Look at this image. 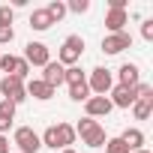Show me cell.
I'll list each match as a JSON object with an SVG mask.
<instances>
[{"mask_svg": "<svg viewBox=\"0 0 153 153\" xmlns=\"http://www.w3.org/2000/svg\"><path fill=\"white\" fill-rule=\"evenodd\" d=\"M69 99H72V102H87V99H90V87H87V81L69 87Z\"/></svg>", "mask_w": 153, "mask_h": 153, "instance_id": "obj_21", "label": "cell"}, {"mask_svg": "<svg viewBox=\"0 0 153 153\" xmlns=\"http://www.w3.org/2000/svg\"><path fill=\"white\" fill-rule=\"evenodd\" d=\"M18 63H21V57H15V54H0V69H3L6 75H15Z\"/></svg>", "mask_w": 153, "mask_h": 153, "instance_id": "obj_22", "label": "cell"}, {"mask_svg": "<svg viewBox=\"0 0 153 153\" xmlns=\"http://www.w3.org/2000/svg\"><path fill=\"white\" fill-rule=\"evenodd\" d=\"M111 108H114V105H111L108 96H90V99L84 102V111H87L84 117H93V120H96V117H108Z\"/></svg>", "mask_w": 153, "mask_h": 153, "instance_id": "obj_8", "label": "cell"}, {"mask_svg": "<svg viewBox=\"0 0 153 153\" xmlns=\"http://www.w3.org/2000/svg\"><path fill=\"white\" fill-rule=\"evenodd\" d=\"M120 141H123L129 150H141V147H144V132H141L138 126H129V129H123Z\"/></svg>", "mask_w": 153, "mask_h": 153, "instance_id": "obj_16", "label": "cell"}, {"mask_svg": "<svg viewBox=\"0 0 153 153\" xmlns=\"http://www.w3.org/2000/svg\"><path fill=\"white\" fill-rule=\"evenodd\" d=\"M138 81H141L138 63H123V66L117 69V84H120V87H135Z\"/></svg>", "mask_w": 153, "mask_h": 153, "instance_id": "obj_11", "label": "cell"}, {"mask_svg": "<svg viewBox=\"0 0 153 153\" xmlns=\"http://www.w3.org/2000/svg\"><path fill=\"white\" fill-rule=\"evenodd\" d=\"M15 108H18V105H12L9 99H3V102H0V135H6V132L12 129V120H15Z\"/></svg>", "mask_w": 153, "mask_h": 153, "instance_id": "obj_15", "label": "cell"}, {"mask_svg": "<svg viewBox=\"0 0 153 153\" xmlns=\"http://www.w3.org/2000/svg\"><path fill=\"white\" fill-rule=\"evenodd\" d=\"M54 135H57V147L60 150H66V147H72L75 144V129H72V123H54Z\"/></svg>", "mask_w": 153, "mask_h": 153, "instance_id": "obj_14", "label": "cell"}, {"mask_svg": "<svg viewBox=\"0 0 153 153\" xmlns=\"http://www.w3.org/2000/svg\"><path fill=\"white\" fill-rule=\"evenodd\" d=\"M84 81H87V75H84L81 66H66V69H63V84L75 87V84H84Z\"/></svg>", "mask_w": 153, "mask_h": 153, "instance_id": "obj_17", "label": "cell"}, {"mask_svg": "<svg viewBox=\"0 0 153 153\" xmlns=\"http://www.w3.org/2000/svg\"><path fill=\"white\" fill-rule=\"evenodd\" d=\"M42 69H45V72H42V81H45L51 90H57V87L63 84V66H60L57 60H48Z\"/></svg>", "mask_w": 153, "mask_h": 153, "instance_id": "obj_12", "label": "cell"}, {"mask_svg": "<svg viewBox=\"0 0 153 153\" xmlns=\"http://www.w3.org/2000/svg\"><path fill=\"white\" fill-rule=\"evenodd\" d=\"M24 93H27V99L33 96V99H39V102H48V99L54 96V90H51L42 78H30V81H24Z\"/></svg>", "mask_w": 153, "mask_h": 153, "instance_id": "obj_10", "label": "cell"}, {"mask_svg": "<svg viewBox=\"0 0 153 153\" xmlns=\"http://www.w3.org/2000/svg\"><path fill=\"white\" fill-rule=\"evenodd\" d=\"M0 153H9V138L0 135Z\"/></svg>", "mask_w": 153, "mask_h": 153, "instance_id": "obj_28", "label": "cell"}, {"mask_svg": "<svg viewBox=\"0 0 153 153\" xmlns=\"http://www.w3.org/2000/svg\"><path fill=\"white\" fill-rule=\"evenodd\" d=\"M15 21V9L12 6H0V27H12Z\"/></svg>", "mask_w": 153, "mask_h": 153, "instance_id": "obj_25", "label": "cell"}, {"mask_svg": "<svg viewBox=\"0 0 153 153\" xmlns=\"http://www.w3.org/2000/svg\"><path fill=\"white\" fill-rule=\"evenodd\" d=\"M87 87H90V96H108L111 87H114V75H111L105 66H96V69H90Z\"/></svg>", "mask_w": 153, "mask_h": 153, "instance_id": "obj_4", "label": "cell"}, {"mask_svg": "<svg viewBox=\"0 0 153 153\" xmlns=\"http://www.w3.org/2000/svg\"><path fill=\"white\" fill-rule=\"evenodd\" d=\"M126 24H129V12L108 9V15H105V27H108V33H123Z\"/></svg>", "mask_w": 153, "mask_h": 153, "instance_id": "obj_13", "label": "cell"}, {"mask_svg": "<svg viewBox=\"0 0 153 153\" xmlns=\"http://www.w3.org/2000/svg\"><path fill=\"white\" fill-rule=\"evenodd\" d=\"M126 48H132V33L123 30V33H108L102 39V51L105 54H123Z\"/></svg>", "mask_w": 153, "mask_h": 153, "instance_id": "obj_6", "label": "cell"}, {"mask_svg": "<svg viewBox=\"0 0 153 153\" xmlns=\"http://www.w3.org/2000/svg\"><path fill=\"white\" fill-rule=\"evenodd\" d=\"M108 99H111L114 108H132V102H135L138 96H135V87H120V84H114L111 93H108Z\"/></svg>", "mask_w": 153, "mask_h": 153, "instance_id": "obj_9", "label": "cell"}, {"mask_svg": "<svg viewBox=\"0 0 153 153\" xmlns=\"http://www.w3.org/2000/svg\"><path fill=\"white\" fill-rule=\"evenodd\" d=\"M81 54H84V39H81L78 33H72V36L63 39V45H60V51H57V63H60L63 69H66V66H78Z\"/></svg>", "mask_w": 153, "mask_h": 153, "instance_id": "obj_2", "label": "cell"}, {"mask_svg": "<svg viewBox=\"0 0 153 153\" xmlns=\"http://www.w3.org/2000/svg\"><path fill=\"white\" fill-rule=\"evenodd\" d=\"M24 60L33 63V66H45V63L51 60V51H48L45 42H27V45H24Z\"/></svg>", "mask_w": 153, "mask_h": 153, "instance_id": "obj_7", "label": "cell"}, {"mask_svg": "<svg viewBox=\"0 0 153 153\" xmlns=\"http://www.w3.org/2000/svg\"><path fill=\"white\" fill-rule=\"evenodd\" d=\"M132 114H135V120H147L153 114V96L150 99H135L132 102Z\"/></svg>", "mask_w": 153, "mask_h": 153, "instance_id": "obj_19", "label": "cell"}, {"mask_svg": "<svg viewBox=\"0 0 153 153\" xmlns=\"http://www.w3.org/2000/svg\"><path fill=\"white\" fill-rule=\"evenodd\" d=\"M132 153H150V150H147V147H141V150H132Z\"/></svg>", "mask_w": 153, "mask_h": 153, "instance_id": "obj_29", "label": "cell"}, {"mask_svg": "<svg viewBox=\"0 0 153 153\" xmlns=\"http://www.w3.org/2000/svg\"><path fill=\"white\" fill-rule=\"evenodd\" d=\"M45 12H48V18H51V24H57L63 15H66V3L63 0H51V3L45 6Z\"/></svg>", "mask_w": 153, "mask_h": 153, "instance_id": "obj_20", "label": "cell"}, {"mask_svg": "<svg viewBox=\"0 0 153 153\" xmlns=\"http://www.w3.org/2000/svg\"><path fill=\"white\" fill-rule=\"evenodd\" d=\"M105 153H132V150H129L120 138H108V141H105Z\"/></svg>", "mask_w": 153, "mask_h": 153, "instance_id": "obj_24", "label": "cell"}, {"mask_svg": "<svg viewBox=\"0 0 153 153\" xmlns=\"http://www.w3.org/2000/svg\"><path fill=\"white\" fill-rule=\"evenodd\" d=\"M60 153H75V150H72V147H66V150H60Z\"/></svg>", "mask_w": 153, "mask_h": 153, "instance_id": "obj_30", "label": "cell"}, {"mask_svg": "<svg viewBox=\"0 0 153 153\" xmlns=\"http://www.w3.org/2000/svg\"><path fill=\"white\" fill-rule=\"evenodd\" d=\"M12 144L18 147V153H39L42 150L39 132H33V126H18L12 132Z\"/></svg>", "mask_w": 153, "mask_h": 153, "instance_id": "obj_3", "label": "cell"}, {"mask_svg": "<svg viewBox=\"0 0 153 153\" xmlns=\"http://www.w3.org/2000/svg\"><path fill=\"white\" fill-rule=\"evenodd\" d=\"M75 129V135H81V144H87V147H105V129L99 126V120H93V117H81L78 123L72 126Z\"/></svg>", "mask_w": 153, "mask_h": 153, "instance_id": "obj_1", "label": "cell"}, {"mask_svg": "<svg viewBox=\"0 0 153 153\" xmlns=\"http://www.w3.org/2000/svg\"><path fill=\"white\" fill-rule=\"evenodd\" d=\"M141 36H144L147 42H153V18H147V21H141Z\"/></svg>", "mask_w": 153, "mask_h": 153, "instance_id": "obj_27", "label": "cell"}, {"mask_svg": "<svg viewBox=\"0 0 153 153\" xmlns=\"http://www.w3.org/2000/svg\"><path fill=\"white\" fill-rule=\"evenodd\" d=\"M90 9V0H69L66 3V12H75V15H84Z\"/></svg>", "mask_w": 153, "mask_h": 153, "instance_id": "obj_23", "label": "cell"}, {"mask_svg": "<svg viewBox=\"0 0 153 153\" xmlns=\"http://www.w3.org/2000/svg\"><path fill=\"white\" fill-rule=\"evenodd\" d=\"M51 27V18H48V12L45 9H33L30 12V30H39V33H45Z\"/></svg>", "mask_w": 153, "mask_h": 153, "instance_id": "obj_18", "label": "cell"}, {"mask_svg": "<svg viewBox=\"0 0 153 153\" xmlns=\"http://www.w3.org/2000/svg\"><path fill=\"white\" fill-rule=\"evenodd\" d=\"M0 93H3V99H9L12 105H21V102L27 99V93H24V81L15 78V75H3V78H0Z\"/></svg>", "mask_w": 153, "mask_h": 153, "instance_id": "obj_5", "label": "cell"}, {"mask_svg": "<svg viewBox=\"0 0 153 153\" xmlns=\"http://www.w3.org/2000/svg\"><path fill=\"white\" fill-rule=\"evenodd\" d=\"M15 39V27H0V45H9Z\"/></svg>", "mask_w": 153, "mask_h": 153, "instance_id": "obj_26", "label": "cell"}]
</instances>
